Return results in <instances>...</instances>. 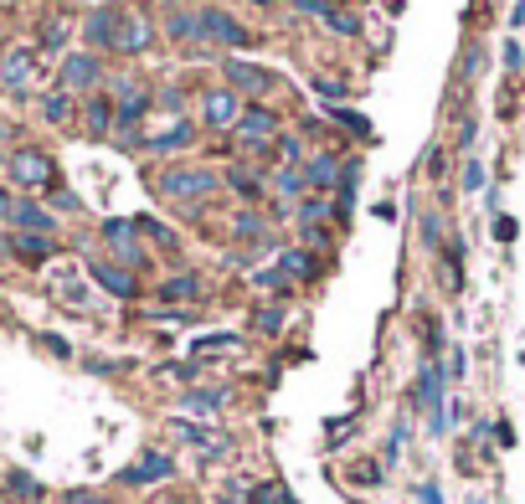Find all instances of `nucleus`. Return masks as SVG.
I'll return each instance as SVG.
<instances>
[{
    "mask_svg": "<svg viewBox=\"0 0 525 504\" xmlns=\"http://www.w3.org/2000/svg\"><path fill=\"white\" fill-rule=\"evenodd\" d=\"M510 26H515V32L525 26V0H515V21H510Z\"/></svg>",
    "mask_w": 525,
    "mask_h": 504,
    "instance_id": "obj_46",
    "label": "nucleus"
},
{
    "mask_svg": "<svg viewBox=\"0 0 525 504\" xmlns=\"http://www.w3.org/2000/svg\"><path fill=\"white\" fill-rule=\"evenodd\" d=\"M238 144H248V150L278 144V113H268V109H242V119H238Z\"/></svg>",
    "mask_w": 525,
    "mask_h": 504,
    "instance_id": "obj_3",
    "label": "nucleus"
},
{
    "mask_svg": "<svg viewBox=\"0 0 525 504\" xmlns=\"http://www.w3.org/2000/svg\"><path fill=\"white\" fill-rule=\"evenodd\" d=\"M494 237H500V242H510V237H515V221L500 217V221H494Z\"/></svg>",
    "mask_w": 525,
    "mask_h": 504,
    "instance_id": "obj_40",
    "label": "nucleus"
},
{
    "mask_svg": "<svg viewBox=\"0 0 525 504\" xmlns=\"http://www.w3.org/2000/svg\"><path fill=\"white\" fill-rule=\"evenodd\" d=\"M211 186H217V175L211 170H165L160 175V190L175 196V201H201Z\"/></svg>",
    "mask_w": 525,
    "mask_h": 504,
    "instance_id": "obj_4",
    "label": "nucleus"
},
{
    "mask_svg": "<svg viewBox=\"0 0 525 504\" xmlns=\"http://www.w3.org/2000/svg\"><path fill=\"white\" fill-rule=\"evenodd\" d=\"M463 190H484V165L474 155L463 160Z\"/></svg>",
    "mask_w": 525,
    "mask_h": 504,
    "instance_id": "obj_31",
    "label": "nucleus"
},
{
    "mask_svg": "<svg viewBox=\"0 0 525 504\" xmlns=\"http://www.w3.org/2000/svg\"><path fill=\"white\" fill-rule=\"evenodd\" d=\"M258 232H263V221L258 217H238V237H258Z\"/></svg>",
    "mask_w": 525,
    "mask_h": 504,
    "instance_id": "obj_38",
    "label": "nucleus"
},
{
    "mask_svg": "<svg viewBox=\"0 0 525 504\" xmlns=\"http://www.w3.org/2000/svg\"><path fill=\"white\" fill-rule=\"evenodd\" d=\"M52 206H57V211H78V196H73V190H52Z\"/></svg>",
    "mask_w": 525,
    "mask_h": 504,
    "instance_id": "obj_35",
    "label": "nucleus"
},
{
    "mask_svg": "<svg viewBox=\"0 0 525 504\" xmlns=\"http://www.w3.org/2000/svg\"><path fill=\"white\" fill-rule=\"evenodd\" d=\"M191 119H170V124L165 129H150V134H144V144H150V150H160V155H170V150H186V144H191Z\"/></svg>",
    "mask_w": 525,
    "mask_h": 504,
    "instance_id": "obj_9",
    "label": "nucleus"
},
{
    "mask_svg": "<svg viewBox=\"0 0 525 504\" xmlns=\"http://www.w3.org/2000/svg\"><path fill=\"white\" fill-rule=\"evenodd\" d=\"M160 294H165V299H196V294H201V284H196V278H170Z\"/></svg>",
    "mask_w": 525,
    "mask_h": 504,
    "instance_id": "obj_28",
    "label": "nucleus"
},
{
    "mask_svg": "<svg viewBox=\"0 0 525 504\" xmlns=\"http://www.w3.org/2000/svg\"><path fill=\"white\" fill-rule=\"evenodd\" d=\"M304 180L319 190H335L340 186V165H335V155H315L309 165H304Z\"/></svg>",
    "mask_w": 525,
    "mask_h": 504,
    "instance_id": "obj_17",
    "label": "nucleus"
},
{
    "mask_svg": "<svg viewBox=\"0 0 525 504\" xmlns=\"http://www.w3.org/2000/svg\"><path fill=\"white\" fill-rule=\"evenodd\" d=\"M222 73H227V82H232L238 93H253V98H268V93H278V88H284V82L273 78L268 67H258V63H238V57H232V63H222Z\"/></svg>",
    "mask_w": 525,
    "mask_h": 504,
    "instance_id": "obj_2",
    "label": "nucleus"
},
{
    "mask_svg": "<svg viewBox=\"0 0 525 504\" xmlns=\"http://www.w3.org/2000/svg\"><path fill=\"white\" fill-rule=\"evenodd\" d=\"M150 42H155V21H144V16H124V11H119V26H113V52L134 57V52H144Z\"/></svg>",
    "mask_w": 525,
    "mask_h": 504,
    "instance_id": "obj_5",
    "label": "nucleus"
},
{
    "mask_svg": "<svg viewBox=\"0 0 525 504\" xmlns=\"http://www.w3.org/2000/svg\"><path fill=\"white\" fill-rule=\"evenodd\" d=\"M278 268H284V278H299V284L319 273V268H315V257H309V252H299V247L284 252V257H278Z\"/></svg>",
    "mask_w": 525,
    "mask_h": 504,
    "instance_id": "obj_21",
    "label": "nucleus"
},
{
    "mask_svg": "<svg viewBox=\"0 0 525 504\" xmlns=\"http://www.w3.org/2000/svg\"><path fill=\"white\" fill-rule=\"evenodd\" d=\"M417 402L433 412V432L448 427V412H443V371L438 365H423V381H417Z\"/></svg>",
    "mask_w": 525,
    "mask_h": 504,
    "instance_id": "obj_7",
    "label": "nucleus"
},
{
    "mask_svg": "<svg viewBox=\"0 0 525 504\" xmlns=\"http://www.w3.org/2000/svg\"><path fill=\"white\" fill-rule=\"evenodd\" d=\"M11 211H16V201H11V196L0 190V221H11Z\"/></svg>",
    "mask_w": 525,
    "mask_h": 504,
    "instance_id": "obj_44",
    "label": "nucleus"
},
{
    "mask_svg": "<svg viewBox=\"0 0 525 504\" xmlns=\"http://www.w3.org/2000/svg\"><path fill=\"white\" fill-rule=\"evenodd\" d=\"M0 504H5V499H0Z\"/></svg>",
    "mask_w": 525,
    "mask_h": 504,
    "instance_id": "obj_52",
    "label": "nucleus"
},
{
    "mask_svg": "<svg viewBox=\"0 0 525 504\" xmlns=\"http://www.w3.org/2000/svg\"><path fill=\"white\" fill-rule=\"evenodd\" d=\"M299 190H304V170H299V165L278 170V196H299Z\"/></svg>",
    "mask_w": 525,
    "mask_h": 504,
    "instance_id": "obj_29",
    "label": "nucleus"
},
{
    "mask_svg": "<svg viewBox=\"0 0 525 504\" xmlns=\"http://www.w3.org/2000/svg\"><path fill=\"white\" fill-rule=\"evenodd\" d=\"M103 78V67L93 63V52H73L63 63V88H93Z\"/></svg>",
    "mask_w": 525,
    "mask_h": 504,
    "instance_id": "obj_11",
    "label": "nucleus"
},
{
    "mask_svg": "<svg viewBox=\"0 0 525 504\" xmlns=\"http://www.w3.org/2000/svg\"><path fill=\"white\" fill-rule=\"evenodd\" d=\"M11 221H16L21 232H32V237H52V211L47 206H36V201H16V211H11Z\"/></svg>",
    "mask_w": 525,
    "mask_h": 504,
    "instance_id": "obj_12",
    "label": "nucleus"
},
{
    "mask_svg": "<svg viewBox=\"0 0 525 504\" xmlns=\"http://www.w3.org/2000/svg\"><path fill=\"white\" fill-rule=\"evenodd\" d=\"M443 165H448V160H443V150H433V155H428V175H433V180L443 175Z\"/></svg>",
    "mask_w": 525,
    "mask_h": 504,
    "instance_id": "obj_39",
    "label": "nucleus"
},
{
    "mask_svg": "<svg viewBox=\"0 0 525 504\" xmlns=\"http://www.w3.org/2000/svg\"><path fill=\"white\" fill-rule=\"evenodd\" d=\"M299 11H304V16H319L325 5H319V0H299Z\"/></svg>",
    "mask_w": 525,
    "mask_h": 504,
    "instance_id": "obj_45",
    "label": "nucleus"
},
{
    "mask_svg": "<svg viewBox=\"0 0 525 504\" xmlns=\"http://www.w3.org/2000/svg\"><path fill=\"white\" fill-rule=\"evenodd\" d=\"M319 21H330V32H340V36H355V32H361V21L350 16V11H330V5L319 11Z\"/></svg>",
    "mask_w": 525,
    "mask_h": 504,
    "instance_id": "obj_25",
    "label": "nucleus"
},
{
    "mask_svg": "<svg viewBox=\"0 0 525 504\" xmlns=\"http://www.w3.org/2000/svg\"><path fill=\"white\" fill-rule=\"evenodd\" d=\"M5 170H11V180L26 190H52L57 186V165H52V155H42V150H16V155L5 160Z\"/></svg>",
    "mask_w": 525,
    "mask_h": 504,
    "instance_id": "obj_1",
    "label": "nucleus"
},
{
    "mask_svg": "<svg viewBox=\"0 0 525 504\" xmlns=\"http://www.w3.org/2000/svg\"><path fill=\"white\" fill-rule=\"evenodd\" d=\"M165 32H170L175 42H191V36H201V21H196V16H186V11H175V16L165 21Z\"/></svg>",
    "mask_w": 525,
    "mask_h": 504,
    "instance_id": "obj_22",
    "label": "nucleus"
},
{
    "mask_svg": "<svg viewBox=\"0 0 525 504\" xmlns=\"http://www.w3.org/2000/svg\"><path fill=\"white\" fill-rule=\"evenodd\" d=\"M42 42H47V47H63V42H67V21L52 16L47 26H42Z\"/></svg>",
    "mask_w": 525,
    "mask_h": 504,
    "instance_id": "obj_32",
    "label": "nucleus"
},
{
    "mask_svg": "<svg viewBox=\"0 0 525 504\" xmlns=\"http://www.w3.org/2000/svg\"><path fill=\"white\" fill-rule=\"evenodd\" d=\"M319 5H330V11H335V0H319Z\"/></svg>",
    "mask_w": 525,
    "mask_h": 504,
    "instance_id": "obj_48",
    "label": "nucleus"
},
{
    "mask_svg": "<svg viewBox=\"0 0 525 504\" xmlns=\"http://www.w3.org/2000/svg\"><path fill=\"white\" fill-rule=\"evenodd\" d=\"M67 113H73L67 93H47V98H42V119H47V124H67Z\"/></svg>",
    "mask_w": 525,
    "mask_h": 504,
    "instance_id": "obj_24",
    "label": "nucleus"
},
{
    "mask_svg": "<svg viewBox=\"0 0 525 504\" xmlns=\"http://www.w3.org/2000/svg\"><path fill=\"white\" fill-rule=\"evenodd\" d=\"M0 82H5L11 93H32V82H36V52H32V47L5 52V63H0Z\"/></svg>",
    "mask_w": 525,
    "mask_h": 504,
    "instance_id": "obj_6",
    "label": "nucleus"
},
{
    "mask_svg": "<svg viewBox=\"0 0 525 504\" xmlns=\"http://www.w3.org/2000/svg\"><path fill=\"white\" fill-rule=\"evenodd\" d=\"M335 119H340V124H345L350 134H361V140H371V124H366V119H361V113H350V109H335Z\"/></svg>",
    "mask_w": 525,
    "mask_h": 504,
    "instance_id": "obj_30",
    "label": "nucleus"
},
{
    "mask_svg": "<svg viewBox=\"0 0 525 504\" xmlns=\"http://www.w3.org/2000/svg\"><path fill=\"white\" fill-rule=\"evenodd\" d=\"M175 438L180 442H191L196 453H207V458H222L232 442L222 438V432H211V427H191V422H175Z\"/></svg>",
    "mask_w": 525,
    "mask_h": 504,
    "instance_id": "obj_10",
    "label": "nucleus"
},
{
    "mask_svg": "<svg viewBox=\"0 0 525 504\" xmlns=\"http://www.w3.org/2000/svg\"><path fill=\"white\" fill-rule=\"evenodd\" d=\"M134 221H103V237H109L113 242V252H119V257H124V263H144V252L134 247Z\"/></svg>",
    "mask_w": 525,
    "mask_h": 504,
    "instance_id": "obj_14",
    "label": "nucleus"
},
{
    "mask_svg": "<svg viewBox=\"0 0 525 504\" xmlns=\"http://www.w3.org/2000/svg\"><path fill=\"white\" fill-rule=\"evenodd\" d=\"M238 119H242V109H238V98L232 93H207V124L238 129Z\"/></svg>",
    "mask_w": 525,
    "mask_h": 504,
    "instance_id": "obj_15",
    "label": "nucleus"
},
{
    "mask_svg": "<svg viewBox=\"0 0 525 504\" xmlns=\"http://www.w3.org/2000/svg\"><path fill=\"white\" fill-rule=\"evenodd\" d=\"M227 396L222 392H186V412H217Z\"/></svg>",
    "mask_w": 525,
    "mask_h": 504,
    "instance_id": "obj_27",
    "label": "nucleus"
},
{
    "mask_svg": "<svg viewBox=\"0 0 525 504\" xmlns=\"http://www.w3.org/2000/svg\"><path fill=\"white\" fill-rule=\"evenodd\" d=\"M227 186L238 190L242 201H258V175L253 170H232V175H227Z\"/></svg>",
    "mask_w": 525,
    "mask_h": 504,
    "instance_id": "obj_26",
    "label": "nucleus"
},
{
    "mask_svg": "<svg viewBox=\"0 0 525 504\" xmlns=\"http://www.w3.org/2000/svg\"><path fill=\"white\" fill-rule=\"evenodd\" d=\"M278 325H284V309H263V315H258V330L263 334H273Z\"/></svg>",
    "mask_w": 525,
    "mask_h": 504,
    "instance_id": "obj_34",
    "label": "nucleus"
},
{
    "mask_svg": "<svg viewBox=\"0 0 525 504\" xmlns=\"http://www.w3.org/2000/svg\"><path fill=\"white\" fill-rule=\"evenodd\" d=\"M423 237H428L433 247H438V217H423Z\"/></svg>",
    "mask_w": 525,
    "mask_h": 504,
    "instance_id": "obj_42",
    "label": "nucleus"
},
{
    "mask_svg": "<svg viewBox=\"0 0 525 504\" xmlns=\"http://www.w3.org/2000/svg\"><path fill=\"white\" fill-rule=\"evenodd\" d=\"M299 217H309V221L325 217V201H304V206H299Z\"/></svg>",
    "mask_w": 525,
    "mask_h": 504,
    "instance_id": "obj_41",
    "label": "nucleus"
},
{
    "mask_svg": "<svg viewBox=\"0 0 525 504\" xmlns=\"http://www.w3.org/2000/svg\"><path fill=\"white\" fill-rule=\"evenodd\" d=\"M258 5H268V0H258Z\"/></svg>",
    "mask_w": 525,
    "mask_h": 504,
    "instance_id": "obj_50",
    "label": "nucleus"
},
{
    "mask_svg": "<svg viewBox=\"0 0 525 504\" xmlns=\"http://www.w3.org/2000/svg\"><path fill=\"white\" fill-rule=\"evenodd\" d=\"M0 140H5V124H0Z\"/></svg>",
    "mask_w": 525,
    "mask_h": 504,
    "instance_id": "obj_49",
    "label": "nucleus"
},
{
    "mask_svg": "<svg viewBox=\"0 0 525 504\" xmlns=\"http://www.w3.org/2000/svg\"><path fill=\"white\" fill-rule=\"evenodd\" d=\"M170 469L175 463L165 453H144L134 469H124V484H160V479H170Z\"/></svg>",
    "mask_w": 525,
    "mask_h": 504,
    "instance_id": "obj_13",
    "label": "nucleus"
},
{
    "mask_svg": "<svg viewBox=\"0 0 525 504\" xmlns=\"http://www.w3.org/2000/svg\"><path fill=\"white\" fill-rule=\"evenodd\" d=\"M93 278H98L103 288H109V294H119V299H129V294H134V278H129L124 268H113V263H98Z\"/></svg>",
    "mask_w": 525,
    "mask_h": 504,
    "instance_id": "obj_18",
    "label": "nucleus"
},
{
    "mask_svg": "<svg viewBox=\"0 0 525 504\" xmlns=\"http://www.w3.org/2000/svg\"><path fill=\"white\" fill-rule=\"evenodd\" d=\"M11 247L26 257V263H42V257H52V237H32V232H16L11 237Z\"/></svg>",
    "mask_w": 525,
    "mask_h": 504,
    "instance_id": "obj_19",
    "label": "nucleus"
},
{
    "mask_svg": "<svg viewBox=\"0 0 525 504\" xmlns=\"http://www.w3.org/2000/svg\"><path fill=\"white\" fill-rule=\"evenodd\" d=\"M109 129H113V98H93V103H88V134L103 140Z\"/></svg>",
    "mask_w": 525,
    "mask_h": 504,
    "instance_id": "obj_20",
    "label": "nucleus"
},
{
    "mask_svg": "<svg viewBox=\"0 0 525 504\" xmlns=\"http://www.w3.org/2000/svg\"><path fill=\"white\" fill-rule=\"evenodd\" d=\"M0 165H5V160H0Z\"/></svg>",
    "mask_w": 525,
    "mask_h": 504,
    "instance_id": "obj_51",
    "label": "nucleus"
},
{
    "mask_svg": "<svg viewBox=\"0 0 525 504\" xmlns=\"http://www.w3.org/2000/svg\"><path fill=\"white\" fill-rule=\"evenodd\" d=\"M113 26H119V11H93V16L83 21V32L93 47H109L113 52Z\"/></svg>",
    "mask_w": 525,
    "mask_h": 504,
    "instance_id": "obj_16",
    "label": "nucleus"
},
{
    "mask_svg": "<svg viewBox=\"0 0 525 504\" xmlns=\"http://www.w3.org/2000/svg\"><path fill=\"white\" fill-rule=\"evenodd\" d=\"M278 144H284V160H299V155H304V144H299V140H278Z\"/></svg>",
    "mask_w": 525,
    "mask_h": 504,
    "instance_id": "obj_43",
    "label": "nucleus"
},
{
    "mask_svg": "<svg viewBox=\"0 0 525 504\" xmlns=\"http://www.w3.org/2000/svg\"><path fill=\"white\" fill-rule=\"evenodd\" d=\"M11 489H16L21 499H36V494H42V484H36L32 473H11Z\"/></svg>",
    "mask_w": 525,
    "mask_h": 504,
    "instance_id": "obj_33",
    "label": "nucleus"
},
{
    "mask_svg": "<svg viewBox=\"0 0 525 504\" xmlns=\"http://www.w3.org/2000/svg\"><path fill=\"white\" fill-rule=\"evenodd\" d=\"M0 63H5V36H0Z\"/></svg>",
    "mask_w": 525,
    "mask_h": 504,
    "instance_id": "obj_47",
    "label": "nucleus"
},
{
    "mask_svg": "<svg viewBox=\"0 0 525 504\" xmlns=\"http://www.w3.org/2000/svg\"><path fill=\"white\" fill-rule=\"evenodd\" d=\"M227 350H238V334H207L191 345V355H227Z\"/></svg>",
    "mask_w": 525,
    "mask_h": 504,
    "instance_id": "obj_23",
    "label": "nucleus"
},
{
    "mask_svg": "<svg viewBox=\"0 0 525 504\" xmlns=\"http://www.w3.org/2000/svg\"><path fill=\"white\" fill-rule=\"evenodd\" d=\"M350 479H361V484H376V479H382V473L371 469V463H355V469H350Z\"/></svg>",
    "mask_w": 525,
    "mask_h": 504,
    "instance_id": "obj_37",
    "label": "nucleus"
},
{
    "mask_svg": "<svg viewBox=\"0 0 525 504\" xmlns=\"http://www.w3.org/2000/svg\"><path fill=\"white\" fill-rule=\"evenodd\" d=\"M315 93H325V98H340V93H345V88H340V82H335V78H315Z\"/></svg>",
    "mask_w": 525,
    "mask_h": 504,
    "instance_id": "obj_36",
    "label": "nucleus"
},
{
    "mask_svg": "<svg viewBox=\"0 0 525 504\" xmlns=\"http://www.w3.org/2000/svg\"><path fill=\"white\" fill-rule=\"evenodd\" d=\"M196 21H201V36H207V42H222V47H248V32H242L227 11H201Z\"/></svg>",
    "mask_w": 525,
    "mask_h": 504,
    "instance_id": "obj_8",
    "label": "nucleus"
}]
</instances>
